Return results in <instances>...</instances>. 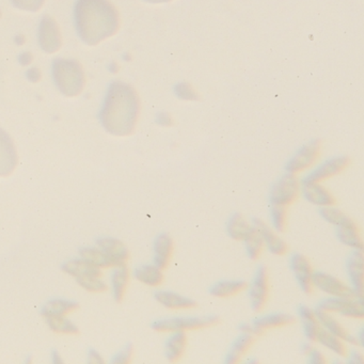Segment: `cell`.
<instances>
[{
	"instance_id": "cell-21",
	"label": "cell",
	"mask_w": 364,
	"mask_h": 364,
	"mask_svg": "<svg viewBox=\"0 0 364 364\" xmlns=\"http://www.w3.org/2000/svg\"><path fill=\"white\" fill-rule=\"evenodd\" d=\"M255 338L252 333L248 332H240L235 340L232 342L227 355H225V363L236 364L240 363L245 355L250 350L251 347L255 344Z\"/></svg>"
},
{
	"instance_id": "cell-22",
	"label": "cell",
	"mask_w": 364,
	"mask_h": 364,
	"mask_svg": "<svg viewBox=\"0 0 364 364\" xmlns=\"http://www.w3.org/2000/svg\"><path fill=\"white\" fill-rule=\"evenodd\" d=\"M99 246L100 249L114 262V267L127 265L129 251L121 240L109 237L101 238L99 240Z\"/></svg>"
},
{
	"instance_id": "cell-5",
	"label": "cell",
	"mask_w": 364,
	"mask_h": 364,
	"mask_svg": "<svg viewBox=\"0 0 364 364\" xmlns=\"http://www.w3.org/2000/svg\"><path fill=\"white\" fill-rule=\"evenodd\" d=\"M315 309L331 313V314L336 313L346 318H364L363 297L343 298L329 296L319 301Z\"/></svg>"
},
{
	"instance_id": "cell-35",
	"label": "cell",
	"mask_w": 364,
	"mask_h": 364,
	"mask_svg": "<svg viewBox=\"0 0 364 364\" xmlns=\"http://www.w3.org/2000/svg\"><path fill=\"white\" fill-rule=\"evenodd\" d=\"M270 221L277 233H284L287 228V208L285 206H270Z\"/></svg>"
},
{
	"instance_id": "cell-36",
	"label": "cell",
	"mask_w": 364,
	"mask_h": 364,
	"mask_svg": "<svg viewBox=\"0 0 364 364\" xmlns=\"http://www.w3.org/2000/svg\"><path fill=\"white\" fill-rule=\"evenodd\" d=\"M48 323L53 331L57 333H77L78 328L65 315L48 317Z\"/></svg>"
},
{
	"instance_id": "cell-4",
	"label": "cell",
	"mask_w": 364,
	"mask_h": 364,
	"mask_svg": "<svg viewBox=\"0 0 364 364\" xmlns=\"http://www.w3.org/2000/svg\"><path fill=\"white\" fill-rule=\"evenodd\" d=\"M220 323L217 315L206 316H176L156 319L151 323V328L159 333H170L173 331H193L214 327Z\"/></svg>"
},
{
	"instance_id": "cell-24",
	"label": "cell",
	"mask_w": 364,
	"mask_h": 364,
	"mask_svg": "<svg viewBox=\"0 0 364 364\" xmlns=\"http://www.w3.org/2000/svg\"><path fill=\"white\" fill-rule=\"evenodd\" d=\"M248 289V283L245 280H221L214 283L208 289L210 296L215 298L234 297Z\"/></svg>"
},
{
	"instance_id": "cell-44",
	"label": "cell",
	"mask_w": 364,
	"mask_h": 364,
	"mask_svg": "<svg viewBox=\"0 0 364 364\" xmlns=\"http://www.w3.org/2000/svg\"><path fill=\"white\" fill-rule=\"evenodd\" d=\"M238 330L240 332H248V333H252V326L251 323H240V327H238Z\"/></svg>"
},
{
	"instance_id": "cell-3",
	"label": "cell",
	"mask_w": 364,
	"mask_h": 364,
	"mask_svg": "<svg viewBox=\"0 0 364 364\" xmlns=\"http://www.w3.org/2000/svg\"><path fill=\"white\" fill-rule=\"evenodd\" d=\"M53 78L59 91L70 97L80 95L86 82L82 65L72 59H56L53 63Z\"/></svg>"
},
{
	"instance_id": "cell-11",
	"label": "cell",
	"mask_w": 364,
	"mask_h": 364,
	"mask_svg": "<svg viewBox=\"0 0 364 364\" xmlns=\"http://www.w3.org/2000/svg\"><path fill=\"white\" fill-rule=\"evenodd\" d=\"M251 225L261 234L265 248H267V250L272 255H276V257H283L289 252L287 242L282 237H280L279 233L272 229L267 223H264L262 219L255 217L252 219Z\"/></svg>"
},
{
	"instance_id": "cell-2",
	"label": "cell",
	"mask_w": 364,
	"mask_h": 364,
	"mask_svg": "<svg viewBox=\"0 0 364 364\" xmlns=\"http://www.w3.org/2000/svg\"><path fill=\"white\" fill-rule=\"evenodd\" d=\"M119 14L108 0H77L75 25L80 39L95 46L112 37L119 29Z\"/></svg>"
},
{
	"instance_id": "cell-38",
	"label": "cell",
	"mask_w": 364,
	"mask_h": 364,
	"mask_svg": "<svg viewBox=\"0 0 364 364\" xmlns=\"http://www.w3.org/2000/svg\"><path fill=\"white\" fill-rule=\"evenodd\" d=\"M302 321V330H304V336L306 340L311 343L316 342L317 332H318L321 325H319L317 318L306 319Z\"/></svg>"
},
{
	"instance_id": "cell-20",
	"label": "cell",
	"mask_w": 364,
	"mask_h": 364,
	"mask_svg": "<svg viewBox=\"0 0 364 364\" xmlns=\"http://www.w3.org/2000/svg\"><path fill=\"white\" fill-rule=\"evenodd\" d=\"M154 298L161 306L168 309V310H191V309H195L198 306L196 300L181 295V294L176 293V291H165V289H159V291H155Z\"/></svg>"
},
{
	"instance_id": "cell-19",
	"label": "cell",
	"mask_w": 364,
	"mask_h": 364,
	"mask_svg": "<svg viewBox=\"0 0 364 364\" xmlns=\"http://www.w3.org/2000/svg\"><path fill=\"white\" fill-rule=\"evenodd\" d=\"M302 195L306 201L319 208L336 205L334 196L321 183H302Z\"/></svg>"
},
{
	"instance_id": "cell-39",
	"label": "cell",
	"mask_w": 364,
	"mask_h": 364,
	"mask_svg": "<svg viewBox=\"0 0 364 364\" xmlns=\"http://www.w3.org/2000/svg\"><path fill=\"white\" fill-rule=\"evenodd\" d=\"M11 1L18 9L31 12L39 11L46 3V0H11Z\"/></svg>"
},
{
	"instance_id": "cell-31",
	"label": "cell",
	"mask_w": 364,
	"mask_h": 364,
	"mask_svg": "<svg viewBox=\"0 0 364 364\" xmlns=\"http://www.w3.org/2000/svg\"><path fill=\"white\" fill-rule=\"evenodd\" d=\"M63 269L67 274L77 277H101V268L91 265L88 262L80 259V261H71L63 265Z\"/></svg>"
},
{
	"instance_id": "cell-18",
	"label": "cell",
	"mask_w": 364,
	"mask_h": 364,
	"mask_svg": "<svg viewBox=\"0 0 364 364\" xmlns=\"http://www.w3.org/2000/svg\"><path fill=\"white\" fill-rule=\"evenodd\" d=\"M153 251H154V257H153L154 263L153 264L161 269H167L171 263L172 257H173V238L166 232L159 234L155 238Z\"/></svg>"
},
{
	"instance_id": "cell-15",
	"label": "cell",
	"mask_w": 364,
	"mask_h": 364,
	"mask_svg": "<svg viewBox=\"0 0 364 364\" xmlns=\"http://www.w3.org/2000/svg\"><path fill=\"white\" fill-rule=\"evenodd\" d=\"M349 165V159L347 156H336L329 161L321 164L316 169L313 170L304 178L302 183H321L328 180L336 174L344 171Z\"/></svg>"
},
{
	"instance_id": "cell-23",
	"label": "cell",
	"mask_w": 364,
	"mask_h": 364,
	"mask_svg": "<svg viewBox=\"0 0 364 364\" xmlns=\"http://www.w3.org/2000/svg\"><path fill=\"white\" fill-rule=\"evenodd\" d=\"M187 347V334L185 331L170 332L165 342V357L170 363H176L184 357Z\"/></svg>"
},
{
	"instance_id": "cell-13",
	"label": "cell",
	"mask_w": 364,
	"mask_h": 364,
	"mask_svg": "<svg viewBox=\"0 0 364 364\" xmlns=\"http://www.w3.org/2000/svg\"><path fill=\"white\" fill-rule=\"evenodd\" d=\"M346 272L349 285L359 296L364 291V255L363 250H353L346 259Z\"/></svg>"
},
{
	"instance_id": "cell-30",
	"label": "cell",
	"mask_w": 364,
	"mask_h": 364,
	"mask_svg": "<svg viewBox=\"0 0 364 364\" xmlns=\"http://www.w3.org/2000/svg\"><path fill=\"white\" fill-rule=\"evenodd\" d=\"M245 249H246L247 255L251 261H257L261 257L263 253L265 245H264L263 238L255 227L251 228L250 232L246 236L244 240Z\"/></svg>"
},
{
	"instance_id": "cell-27",
	"label": "cell",
	"mask_w": 364,
	"mask_h": 364,
	"mask_svg": "<svg viewBox=\"0 0 364 364\" xmlns=\"http://www.w3.org/2000/svg\"><path fill=\"white\" fill-rule=\"evenodd\" d=\"M252 225L240 213H234L229 217L225 225V231L231 240L242 242L250 232Z\"/></svg>"
},
{
	"instance_id": "cell-33",
	"label": "cell",
	"mask_w": 364,
	"mask_h": 364,
	"mask_svg": "<svg viewBox=\"0 0 364 364\" xmlns=\"http://www.w3.org/2000/svg\"><path fill=\"white\" fill-rule=\"evenodd\" d=\"M80 255L84 261L97 267H114V262L101 250V249L85 248L80 251Z\"/></svg>"
},
{
	"instance_id": "cell-40",
	"label": "cell",
	"mask_w": 364,
	"mask_h": 364,
	"mask_svg": "<svg viewBox=\"0 0 364 364\" xmlns=\"http://www.w3.org/2000/svg\"><path fill=\"white\" fill-rule=\"evenodd\" d=\"M133 345H127V346H125L124 349H122V350L114 357V363H127V362L131 361L132 357H133Z\"/></svg>"
},
{
	"instance_id": "cell-9",
	"label": "cell",
	"mask_w": 364,
	"mask_h": 364,
	"mask_svg": "<svg viewBox=\"0 0 364 364\" xmlns=\"http://www.w3.org/2000/svg\"><path fill=\"white\" fill-rule=\"evenodd\" d=\"M289 266L301 291L306 295H312L314 291L312 284L314 269L308 257L302 253H294L289 259Z\"/></svg>"
},
{
	"instance_id": "cell-29",
	"label": "cell",
	"mask_w": 364,
	"mask_h": 364,
	"mask_svg": "<svg viewBox=\"0 0 364 364\" xmlns=\"http://www.w3.org/2000/svg\"><path fill=\"white\" fill-rule=\"evenodd\" d=\"M129 282V272L127 266H117L112 276V291H114V297L117 301H122L125 293H127Z\"/></svg>"
},
{
	"instance_id": "cell-17",
	"label": "cell",
	"mask_w": 364,
	"mask_h": 364,
	"mask_svg": "<svg viewBox=\"0 0 364 364\" xmlns=\"http://www.w3.org/2000/svg\"><path fill=\"white\" fill-rule=\"evenodd\" d=\"M18 157L14 140L0 129V176H8L18 165Z\"/></svg>"
},
{
	"instance_id": "cell-14",
	"label": "cell",
	"mask_w": 364,
	"mask_h": 364,
	"mask_svg": "<svg viewBox=\"0 0 364 364\" xmlns=\"http://www.w3.org/2000/svg\"><path fill=\"white\" fill-rule=\"evenodd\" d=\"M315 315H316L317 321H318L321 327L327 331L331 332L334 336L344 341L346 344L353 345V346H362L358 336L351 334L331 313L325 312V311L317 310L314 309Z\"/></svg>"
},
{
	"instance_id": "cell-16",
	"label": "cell",
	"mask_w": 364,
	"mask_h": 364,
	"mask_svg": "<svg viewBox=\"0 0 364 364\" xmlns=\"http://www.w3.org/2000/svg\"><path fill=\"white\" fill-rule=\"evenodd\" d=\"M296 323L295 316L287 313L277 312L272 314L255 317L252 326L253 336H262L267 330L277 329V328L287 327Z\"/></svg>"
},
{
	"instance_id": "cell-26",
	"label": "cell",
	"mask_w": 364,
	"mask_h": 364,
	"mask_svg": "<svg viewBox=\"0 0 364 364\" xmlns=\"http://www.w3.org/2000/svg\"><path fill=\"white\" fill-rule=\"evenodd\" d=\"M134 277L136 280L139 281L142 284L148 285L151 287H159L163 284L165 280L164 270L157 267L154 264H144V265L138 266L134 270Z\"/></svg>"
},
{
	"instance_id": "cell-45",
	"label": "cell",
	"mask_w": 364,
	"mask_h": 364,
	"mask_svg": "<svg viewBox=\"0 0 364 364\" xmlns=\"http://www.w3.org/2000/svg\"><path fill=\"white\" fill-rule=\"evenodd\" d=\"M313 348L312 343L311 342H306L304 345H302L301 347V351L304 353V355H308L309 353H310L311 349Z\"/></svg>"
},
{
	"instance_id": "cell-42",
	"label": "cell",
	"mask_w": 364,
	"mask_h": 364,
	"mask_svg": "<svg viewBox=\"0 0 364 364\" xmlns=\"http://www.w3.org/2000/svg\"><path fill=\"white\" fill-rule=\"evenodd\" d=\"M306 355H308L309 362H310V363L323 364L327 362L325 355H323V353H321V350H318V349H311L310 353Z\"/></svg>"
},
{
	"instance_id": "cell-41",
	"label": "cell",
	"mask_w": 364,
	"mask_h": 364,
	"mask_svg": "<svg viewBox=\"0 0 364 364\" xmlns=\"http://www.w3.org/2000/svg\"><path fill=\"white\" fill-rule=\"evenodd\" d=\"M297 313L298 316L300 317V319H301V321L316 318V315H315L314 309L309 308L308 306H304V304H301V306H298Z\"/></svg>"
},
{
	"instance_id": "cell-46",
	"label": "cell",
	"mask_w": 364,
	"mask_h": 364,
	"mask_svg": "<svg viewBox=\"0 0 364 364\" xmlns=\"http://www.w3.org/2000/svg\"><path fill=\"white\" fill-rule=\"evenodd\" d=\"M146 1L152 4H163L168 3V1H171V0H146Z\"/></svg>"
},
{
	"instance_id": "cell-25",
	"label": "cell",
	"mask_w": 364,
	"mask_h": 364,
	"mask_svg": "<svg viewBox=\"0 0 364 364\" xmlns=\"http://www.w3.org/2000/svg\"><path fill=\"white\" fill-rule=\"evenodd\" d=\"M336 234L338 242H342L345 246L353 250H363V240H362L359 227L355 221L342 227H336Z\"/></svg>"
},
{
	"instance_id": "cell-10",
	"label": "cell",
	"mask_w": 364,
	"mask_h": 364,
	"mask_svg": "<svg viewBox=\"0 0 364 364\" xmlns=\"http://www.w3.org/2000/svg\"><path fill=\"white\" fill-rule=\"evenodd\" d=\"M321 148V144L319 140H313L302 146L287 163V172L296 174L310 168L318 159Z\"/></svg>"
},
{
	"instance_id": "cell-7",
	"label": "cell",
	"mask_w": 364,
	"mask_h": 364,
	"mask_svg": "<svg viewBox=\"0 0 364 364\" xmlns=\"http://www.w3.org/2000/svg\"><path fill=\"white\" fill-rule=\"evenodd\" d=\"M300 185L295 174L287 173L277 181L270 191L269 201L272 205L287 206L293 204L299 195Z\"/></svg>"
},
{
	"instance_id": "cell-8",
	"label": "cell",
	"mask_w": 364,
	"mask_h": 364,
	"mask_svg": "<svg viewBox=\"0 0 364 364\" xmlns=\"http://www.w3.org/2000/svg\"><path fill=\"white\" fill-rule=\"evenodd\" d=\"M312 284L314 289H319L330 297H363V296L358 295L350 285L346 284L340 279L336 278L327 272H313Z\"/></svg>"
},
{
	"instance_id": "cell-28",
	"label": "cell",
	"mask_w": 364,
	"mask_h": 364,
	"mask_svg": "<svg viewBox=\"0 0 364 364\" xmlns=\"http://www.w3.org/2000/svg\"><path fill=\"white\" fill-rule=\"evenodd\" d=\"M315 343H318L321 346L325 347L328 350H331L338 357L345 358L347 353H348L346 343L332 334L331 332L323 329V327L319 328L318 332H317L316 342Z\"/></svg>"
},
{
	"instance_id": "cell-32",
	"label": "cell",
	"mask_w": 364,
	"mask_h": 364,
	"mask_svg": "<svg viewBox=\"0 0 364 364\" xmlns=\"http://www.w3.org/2000/svg\"><path fill=\"white\" fill-rule=\"evenodd\" d=\"M319 215L326 223L334 225V227H342V225H349L353 223V220L345 214L343 210L334 208V206H327V208H321L319 210Z\"/></svg>"
},
{
	"instance_id": "cell-34",
	"label": "cell",
	"mask_w": 364,
	"mask_h": 364,
	"mask_svg": "<svg viewBox=\"0 0 364 364\" xmlns=\"http://www.w3.org/2000/svg\"><path fill=\"white\" fill-rule=\"evenodd\" d=\"M78 308L76 302L68 300L56 299L48 302L43 308V315L46 317L56 316V315H65Z\"/></svg>"
},
{
	"instance_id": "cell-12",
	"label": "cell",
	"mask_w": 364,
	"mask_h": 364,
	"mask_svg": "<svg viewBox=\"0 0 364 364\" xmlns=\"http://www.w3.org/2000/svg\"><path fill=\"white\" fill-rule=\"evenodd\" d=\"M39 43L42 50L48 54H53L61 48L60 29L54 18L46 16L39 28Z\"/></svg>"
},
{
	"instance_id": "cell-1",
	"label": "cell",
	"mask_w": 364,
	"mask_h": 364,
	"mask_svg": "<svg viewBox=\"0 0 364 364\" xmlns=\"http://www.w3.org/2000/svg\"><path fill=\"white\" fill-rule=\"evenodd\" d=\"M139 110V97L135 89L125 82H114L108 88L100 120L108 133L125 137L135 131Z\"/></svg>"
},
{
	"instance_id": "cell-37",
	"label": "cell",
	"mask_w": 364,
	"mask_h": 364,
	"mask_svg": "<svg viewBox=\"0 0 364 364\" xmlns=\"http://www.w3.org/2000/svg\"><path fill=\"white\" fill-rule=\"evenodd\" d=\"M77 282L89 291H104L107 289L105 283L99 280V277H80Z\"/></svg>"
},
{
	"instance_id": "cell-6",
	"label": "cell",
	"mask_w": 364,
	"mask_h": 364,
	"mask_svg": "<svg viewBox=\"0 0 364 364\" xmlns=\"http://www.w3.org/2000/svg\"><path fill=\"white\" fill-rule=\"evenodd\" d=\"M248 287L251 309L253 312H261L270 295L269 272L265 265H259Z\"/></svg>"
},
{
	"instance_id": "cell-43",
	"label": "cell",
	"mask_w": 364,
	"mask_h": 364,
	"mask_svg": "<svg viewBox=\"0 0 364 364\" xmlns=\"http://www.w3.org/2000/svg\"><path fill=\"white\" fill-rule=\"evenodd\" d=\"M345 358H347L346 362L349 364H362L364 362L363 355L358 350H348Z\"/></svg>"
}]
</instances>
